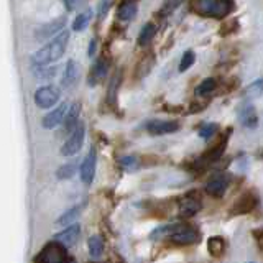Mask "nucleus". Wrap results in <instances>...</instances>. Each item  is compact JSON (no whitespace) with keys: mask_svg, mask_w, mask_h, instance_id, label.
I'll list each match as a JSON object with an SVG mask.
<instances>
[{"mask_svg":"<svg viewBox=\"0 0 263 263\" xmlns=\"http://www.w3.org/2000/svg\"><path fill=\"white\" fill-rule=\"evenodd\" d=\"M81 235V226L79 224H71L68 226L64 230H61L60 234L54 235V240L63 243L64 247H71L78 242V238Z\"/></svg>","mask_w":263,"mask_h":263,"instance_id":"nucleus-17","label":"nucleus"},{"mask_svg":"<svg viewBox=\"0 0 263 263\" xmlns=\"http://www.w3.org/2000/svg\"><path fill=\"white\" fill-rule=\"evenodd\" d=\"M120 164L123 168H127V170H134V168H137L138 160L135 158V156H122Z\"/></svg>","mask_w":263,"mask_h":263,"instance_id":"nucleus-37","label":"nucleus"},{"mask_svg":"<svg viewBox=\"0 0 263 263\" xmlns=\"http://www.w3.org/2000/svg\"><path fill=\"white\" fill-rule=\"evenodd\" d=\"M153 61H155V58L153 54H145V58L142 61H140V78H143L145 74L152 69V66H153Z\"/></svg>","mask_w":263,"mask_h":263,"instance_id":"nucleus-35","label":"nucleus"},{"mask_svg":"<svg viewBox=\"0 0 263 263\" xmlns=\"http://www.w3.org/2000/svg\"><path fill=\"white\" fill-rule=\"evenodd\" d=\"M252 235L255 237V240H257L258 247L263 250V229H257V230H253Z\"/></svg>","mask_w":263,"mask_h":263,"instance_id":"nucleus-39","label":"nucleus"},{"mask_svg":"<svg viewBox=\"0 0 263 263\" xmlns=\"http://www.w3.org/2000/svg\"><path fill=\"white\" fill-rule=\"evenodd\" d=\"M96 53V40H90V45H89V56H94Z\"/></svg>","mask_w":263,"mask_h":263,"instance_id":"nucleus-40","label":"nucleus"},{"mask_svg":"<svg viewBox=\"0 0 263 263\" xmlns=\"http://www.w3.org/2000/svg\"><path fill=\"white\" fill-rule=\"evenodd\" d=\"M178 226L179 224H168V226L156 227L153 232L150 234V238H152V240H158V238H166V237L170 238L178 230Z\"/></svg>","mask_w":263,"mask_h":263,"instance_id":"nucleus-26","label":"nucleus"},{"mask_svg":"<svg viewBox=\"0 0 263 263\" xmlns=\"http://www.w3.org/2000/svg\"><path fill=\"white\" fill-rule=\"evenodd\" d=\"M79 74H81V69H79L78 63L74 60H69L68 63H66V68L63 72L61 86L66 89H71L72 86H76V82L79 81Z\"/></svg>","mask_w":263,"mask_h":263,"instance_id":"nucleus-16","label":"nucleus"},{"mask_svg":"<svg viewBox=\"0 0 263 263\" xmlns=\"http://www.w3.org/2000/svg\"><path fill=\"white\" fill-rule=\"evenodd\" d=\"M96 164H97V153H96V146H92L89 150L87 156L82 161L81 168H79V175H81V179L84 184H90L94 181V176H96Z\"/></svg>","mask_w":263,"mask_h":263,"instance_id":"nucleus-9","label":"nucleus"},{"mask_svg":"<svg viewBox=\"0 0 263 263\" xmlns=\"http://www.w3.org/2000/svg\"><path fill=\"white\" fill-rule=\"evenodd\" d=\"M155 35H156V25L155 23H146L145 27L142 28V31H140V35H138V45L140 46H146L153 40Z\"/></svg>","mask_w":263,"mask_h":263,"instance_id":"nucleus-28","label":"nucleus"},{"mask_svg":"<svg viewBox=\"0 0 263 263\" xmlns=\"http://www.w3.org/2000/svg\"><path fill=\"white\" fill-rule=\"evenodd\" d=\"M87 247H89V253L92 258H99L104 252V240L99 235H92L89 237L87 240Z\"/></svg>","mask_w":263,"mask_h":263,"instance_id":"nucleus-27","label":"nucleus"},{"mask_svg":"<svg viewBox=\"0 0 263 263\" xmlns=\"http://www.w3.org/2000/svg\"><path fill=\"white\" fill-rule=\"evenodd\" d=\"M170 238L175 243H179V245H193L196 242H199L201 234H199V230H197L196 227H193V226L179 224L178 230Z\"/></svg>","mask_w":263,"mask_h":263,"instance_id":"nucleus-7","label":"nucleus"},{"mask_svg":"<svg viewBox=\"0 0 263 263\" xmlns=\"http://www.w3.org/2000/svg\"><path fill=\"white\" fill-rule=\"evenodd\" d=\"M181 4H183V0H164L161 5V13H170L175 8H178Z\"/></svg>","mask_w":263,"mask_h":263,"instance_id":"nucleus-36","label":"nucleus"},{"mask_svg":"<svg viewBox=\"0 0 263 263\" xmlns=\"http://www.w3.org/2000/svg\"><path fill=\"white\" fill-rule=\"evenodd\" d=\"M237 30H238V22L230 20L227 23H222L219 33H220V36H229V35H232V33H235Z\"/></svg>","mask_w":263,"mask_h":263,"instance_id":"nucleus-33","label":"nucleus"},{"mask_svg":"<svg viewBox=\"0 0 263 263\" xmlns=\"http://www.w3.org/2000/svg\"><path fill=\"white\" fill-rule=\"evenodd\" d=\"M84 137H86V127L84 123L79 122L74 130L71 132V135L68 137V140L63 143L61 146V155L63 156H72L76 155L81 148H82V143H84Z\"/></svg>","mask_w":263,"mask_h":263,"instance_id":"nucleus-4","label":"nucleus"},{"mask_svg":"<svg viewBox=\"0 0 263 263\" xmlns=\"http://www.w3.org/2000/svg\"><path fill=\"white\" fill-rule=\"evenodd\" d=\"M66 249L68 247H64L56 240L49 242L35 257V263H68V252H66Z\"/></svg>","mask_w":263,"mask_h":263,"instance_id":"nucleus-3","label":"nucleus"},{"mask_svg":"<svg viewBox=\"0 0 263 263\" xmlns=\"http://www.w3.org/2000/svg\"><path fill=\"white\" fill-rule=\"evenodd\" d=\"M90 20H92V10L90 8H87V10L81 12L76 18H74V23H72V30L74 31H82L86 30L89 27Z\"/></svg>","mask_w":263,"mask_h":263,"instance_id":"nucleus-23","label":"nucleus"},{"mask_svg":"<svg viewBox=\"0 0 263 263\" xmlns=\"http://www.w3.org/2000/svg\"><path fill=\"white\" fill-rule=\"evenodd\" d=\"M114 0H99V5H97V18L99 20H104L105 15L109 13V8L112 7Z\"/></svg>","mask_w":263,"mask_h":263,"instance_id":"nucleus-34","label":"nucleus"},{"mask_svg":"<svg viewBox=\"0 0 263 263\" xmlns=\"http://www.w3.org/2000/svg\"><path fill=\"white\" fill-rule=\"evenodd\" d=\"M217 128H219L217 123H204V125H201V128H199V137L204 140H209L211 137L217 134Z\"/></svg>","mask_w":263,"mask_h":263,"instance_id":"nucleus-32","label":"nucleus"},{"mask_svg":"<svg viewBox=\"0 0 263 263\" xmlns=\"http://www.w3.org/2000/svg\"><path fill=\"white\" fill-rule=\"evenodd\" d=\"M63 2H64V7L71 12V10H76V8H79L82 4L86 2V0H63Z\"/></svg>","mask_w":263,"mask_h":263,"instance_id":"nucleus-38","label":"nucleus"},{"mask_svg":"<svg viewBox=\"0 0 263 263\" xmlns=\"http://www.w3.org/2000/svg\"><path fill=\"white\" fill-rule=\"evenodd\" d=\"M69 36L71 33L68 30H63L61 33L49 41L48 45H45L41 49L31 56V66L33 68H45V66L56 63L58 60H61L63 54L66 53V48H68L69 43Z\"/></svg>","mask_w":263,"mask_h":263,"instance_id":"nucleus-1","label":"nucleus"},{"mask_svg":"<svg viewBox=\"0 0 263 263\" xmlns=\"http://www.w3.org/2000/svg\"><path fill=\"white\" fill-rule=\"evenodd\" d=\"M189 8L201 16L222 20L235 8L234 0H189Z\"/></svg>","mask_w":263,"mask_h":263,"instance_id":"nucleus-2","label":"nucleus"},{"mask_svg":"<svg viewBox=\"0 0 263 263\" xmlns=\"http://www.w3.org/2000/svg\"><path fill=\"white\" fill-rule=\"evenodd\" d=\"M33 99H35V104L40 107V109H51V107L56 105L58 101L61 99V90L51 84L41 86L36 89Z\"/></svg>","mask_w":263,"mask_h":263,"instance_id":"nucleus-6","label":"nucleus"},{"mask_svg":"<svg viewBox=\"0 0 263 263\" xmlns=\"http://www.w3.org/2000/svg\"><path fill=\"white\" fill-rule=\"evenodd\" d=\"M229 134H230V130L227 132V134L220 135L219 140H217V143L212 145L204 155H201V158H197L196 168H205V166H209V164H212L214 161H217L220 156L224 155L226 146H227V140H229Z\"/></svg>","mask_w":263,"mask_h":263,"instance_id":"nucleus-5","label":"nucleus"},{"mask_svg":"<svg viewBox=\"0 0 263 263\" xmlns=\"http://www.w3.org/2000/svg\"><path fill=\"white\" fill-rule=\"evenodd\" d=\"M107 72H109V60H107L105 56H99L89 72V79H87L89 86L101 84V82L105 79Z\"/></svg>","mask_w":263,"mask_h":263,"instance_id":"nucleus-11","label":"nucleus"},{"mask_svg":"<svg viewBox=\"0 0 263 263\" xmlns=\"http://www.w3.org/2000/svg\"><path fill=\"white\" fill-rule=\"evenodd\" d=\"M257 194L252 191L243 193L232 205V214L234 216H242V214H250L255 208H257Z\"/></svg>","mask_w":263,"mask_h":263,"instance_id":"nucleus-10","label":"nucleus"},{"mask_svg":"<svg viewBox=\"0 0 263 263\" xmlns=\"http://www.w3.org/2000/svg\"><path fill=\"white\" fill-rule=\"evenodd\" d=\"M74 173H76V163H66L63 166L58 168L56 176L58 179H69L74 176Z\"/></svg>","mask_w":263,"mask_h":263,"instance_id":"nucleus-30","label":"nucleus"},{"mask_svg":"<svg viewBox=\"0 0 263 263\" xmlns=\"http://www.w3.org/2000/svg\"><path fill=\"white\" fill-rule=\"evenodd\" d=\"M226 240L222 237H211L208 240V252L212 255L214 258H219L226 252Z\"/></svg>","mask_w":263,"mask_h":263,"instance_id":"nucleus-20","label":"nucleus"},{"mask_svg":"<svg viewBox=\"0 0 263 263\" xmlns=\"http://www.w3.org/2000/svg\"><path fill=\"white\" fill-rule=\"evenodd\" d=\"M201 205H202L201 197L197 196L196 191H193V193H187L184 197H181L179 202H178V209H179L181 216L191 217V216H194V214L199 212Z\"/></svg>","mask_w":263,"mask_h":263,"instance_id":"nucleus-8","label":"nucleus"},{"mask_svg":"<svg viewBox=\"0 0 263 263\" xmlns=\"http://www.w3.org/2000/svg\"><path fill=\"white\" fill-rule=\"evenodd\" d=\"M243 96L247 99H255V97H260L263 96V78L252 82L250 86H247L245 90H243Z\"/></svg>","mask_w":263,"mask_h":263,"instance_id":"nucleus-29","label":"nucleus"},{"mask_svg":"<svg viewBox=\"0 0 263 263\" xmlns=\"http://www.w3.org/2000/svg\"><path fill=\"white\" fill-rule=\"evenodd\" d=\"M64 23H66V18H64V16H60V18H56L53 22L40 25V27L35 28V38L36 40H45V38L56 36L58 33H61Z\"/></svg>","mask_w":263,"mask_h":263,"instance_id":"nucleus-12","label":"nucleus"},{"mask_svg":"<svg viewBox=\"0 0 263 263\" xmlns=\"http://www.w3.org/2000/svg\"><path fill=\"white\" fill-rule=\"evenodd\" d=\"M196 61V54L193 49H187V51L183 54V58H181V63H179V72H186L191 66L194 64Z\"/></svg>","mask_w":263,"mask_h":263,"instance_id":"nucleus-31","label":"nucleus"},{"mask_svg":"<svg viewBox=\"0 0 263 263\" xmlns=\"http://www.w3.org/2000/svg\"><path fill=\"white\" fill-rule=\"evenodd\" d=\"M66 112H68V105L66 104H61L58 105L56 109H53L51 112H48L43 120H41V125H43V128L46 130H53L56 128L60 123L64 122V117H66Z\"/></svg>","mask_w":263,"mask_h":263,"instance_id":"nucleus-14","label":"nucleus"},{"mask_svg":"<svg viewBox=\"0 0 263 263\" xmlns=\"http://www.w3.org/2000/svg\"><path fill=\"white\" fill-rule=\"evenodd\" d=\"M216 89H217V81L214 79V78H208V79H204L201 84L196 87V96L197 97H208Z\"/></svg>","mask_w":263,"mask_h":263,"instance_id":"nucleus-24","label":"nucleus"},{"mask_svg":"<svg viewBox=\"0 0 263 263\" xmlns=\"http://www.w3.org/2000/svg\"><path fill=\"white\" fill-rule=\"evenodd\" d=\"M227 176L222 175V173H217V175H214L209 181L208 184H205V193L212 197H222L227 189Z\"/></svg>","mask_w":263,"mask_h":263,"instance_id":"nucleus-15","label":"nucleus"},{"mask_svg":"<svg viewBox=\"0 0 263 263\" xmlns=\"http://www.w3.org/2000/svg\"><path fill=\"white\" fill-rule=\"evenodd\" d=\"M81 110H82V105L81 102H74L68 112H66V117H64V122H63V125H64V130H68V132H72L74 127L79 123V115H81Z\"/></svg>","mask_w":263,"mask_h":263,"instance_id":"nucleus-19","label":"nucleus"},{"mask_svg":"<svg viewBox=\"0 0 263 263\" xmlns=\"http://www.w3.org/2000/svg\"><path fill=\"white\" fill-rule=\"evenodd\" d=\"M148 134L152 135H168L179 130V122L175 120H152L146 123Z\"/></svg>","mask_w":263,"mask_h":263,"instance_id":"nucleus-13","label":"nucleus"},{"mask_svg":"<svg viewBox=\"0 0 263 263\" xmlns=\"http://www.w3.org/2000/svg\"><path fill=\"white\" fill-rule=\"evenodd\" d=\"M119 86H120V71H115V74L109 82V90H107V102H109L110 105L117 104Z\"/></svg>","mask_w":263,"mask_h":263,"instance_id":"nucleus-21","label":"nucleus"},{"mask_svg":"<svg viewBox=\"0 0 263 263\" xmlns=\"http://www.w3.org/2000/svg\"><path fill=\"white\" fill-rule=\"evenodd\" d=\"M81 211H82V205H74V208L66 211L63 216L56 220V226H71L72 222L81 216Z\"/></svg>","mask_w":263,"mask_h":263,"instance_id":"nucleus-25","label":"nucleus"},{"mask_svg":"<svg viewBox=\"0 0 263 263\" xmlns=\"http://www.w3.org/2000/svg\"><path fill=\"white\" fill-rule=\"evenodd\" d=\"M137 15V4L132 2V0H127V2H123L119 10H117V16L122 20V22H128L132 20L134 16Z\"/></svg>","mask_w":263,"mask_h":263,"instance_id":"nucleus-22","label":"nucleus"},{"mask_svg":"<svg viewBox=\"0 0 263 263\" xmlns=\"http://www.w3.org/2000/svg\"><path fill=\"white\" fill-rule=\"evenodd\" d=\"M238 120H240V123L245 125L247 128L257 127L258 117H257V110H255V107L252 104H245L240 109V114H238Z\"/></svg>","mask_w":263,"mask_h":263,"instance_id":"nucleus-18","label":"nucleus"}]
</instances>
